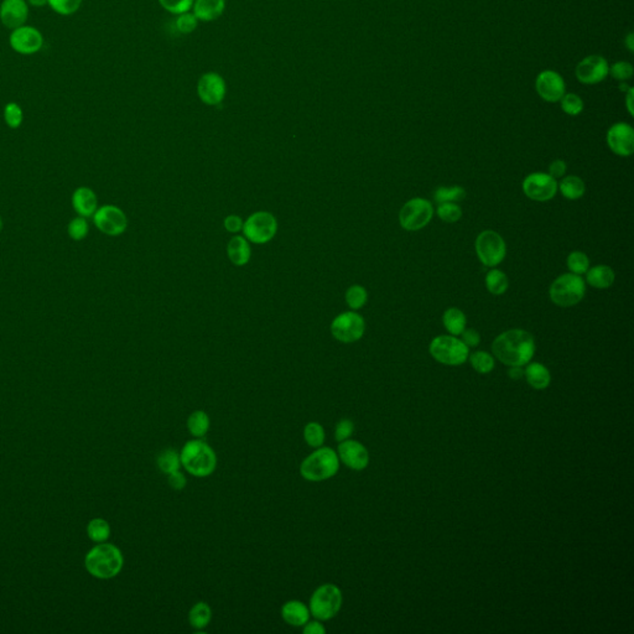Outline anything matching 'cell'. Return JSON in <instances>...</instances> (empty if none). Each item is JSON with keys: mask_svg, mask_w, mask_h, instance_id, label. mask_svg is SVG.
Returning <instances> with one entry per match:
<instances>
[{"mask_svg": "<svg viewBox=\"0 0 634 634\" xmlns=\"http://www.w3.org/2000/svg\"><path fill=\"white\" fill-rule=\"evenodd\" d=\"M304 439L311 448H321L325 443V430L319 422H309L304 429Z\"/></svg>", "mask_w": 634, "mask_h": 634, "instance_id": "cell-35", "label": "cell"}, {"mask_svg": "<svg viewBox=\"0 0 634 634\" xmlns=\"http://www.w3.org/2000/svg\"><path fill=\"white\" fill-rule=\"evenodd\" d=\"M469 361H471L474 371L478 373H490L495 368V359L487 352H474V354L469 357Z\"/></svg>", "mask_w": 634, "mask_h": 634, "instance_id": "cell-36", "label": "cell"}, {"mask_svg": "<svg viewBox=\"0 0 634 634\" xmlns=\"http://www.w3.org/2000/svg\"><path fill=\"white\" fill-rule=\"evenodd\" d=\"M430 353L437 362L446 366H461L469 358V347L455 336H439L430 345Z\"/></svg>", "mask_w": 634, "mask_h": 634, "instance_id": "cell-7", "label": "cell"}, {"mask_svg": "<svg viewBox=\"0 0 634 634\" xmlns=\"http://www.w3.org/2000/svg\"><path fill=\"white\" fill-rule=\"evenodd\" d=\"M277 219L269 212H256L243 224L245 238L256 244H264L277 233Z\"/></svg>", "mask_w": 634, "mask_h": 634, "instance_id": "cell-10", "label": "cell"}, {"mask_svg": "<svg viewBox=\"0 0 634 634\" xmlns=\"http://www.w3.org/2000/svg\"><path fill=\"white\" fill-rule=\"evenodd\" d=\"M559 187L563 196L567 200L581 198L586 191L585 182L577 176H566L565 179H563V181L560 182Z\"/></svg>", "mask_w": 634, "mask_h": 634, "instance_id": "cell-29", "label": "cell"}, {"mask_svg": "<svg viewBox=\"0 0 634 634\" xmlns=\"http://www.w3.org/2000/svg\"><path fill=\"white\" fill-rule=\"evenodd\" d=\"M304 633L305 634H325L326 629L322 624L319 622V619L317 621H314V622H308V623L304 626Z\"/></svg>", "mask_w": 634, "mask_h": 634, "instance_id": "cell-52", "label": "cell"}, {"mask_svg": "<svg viewBox=\"0 0 634 634\" xmlns=\"http://www.w3.org/2000/svg\"><path fill=\"white\" fill-rule=\"evenodd\" d=\"M434 216L432 203L424 198H413L400 209L399 221L406 230H422L430 223Z\"/></svg>", "mask_w": 634, "mask_h": 634, "instance_id": "cell-9", "label": "cell"}, {"mask_svg": "<svg viewBox=\"0 0 634 634\" xmlns=\"http://www.w3.org/2000/svg\"><path fill=\"white\" fill-rule=\"evenodd\" d=\"M460 336H462V340H461V341L464 342V345L467 347H476L480 345V333L476 330H472V329H467V330H466V329H464V332H462Z\"/></svg>", "mask_w": 634, "mask_h": 634, "instance_id": "cell-48", "label": "cell"}, {"mask_svg": "<svg viewBox=\"0 0 634 634\" xmlns=\"http://www.w3.org/2000/svg\"><path fill=\"white\" fill-rule=\"evenodd\" d=\"M342 592L336 585L325 584L315 590L310 598V613L319 621L333 619L342 607Z\"/></svg>", "mask_w": 634, "mask_h": 634, "instance_id": "cell-5", "label": "cell"}, {"mask_svg": "<svg viewBox=\"0 0 634 634\" xmlns=\"http://www.w3.org/2000/svg\"><path fill=\"white\" fill-rule=\"evenodd\" d=\"M608 75L619 82L630 80L633 76V66L627 61H619L609 67Z\"/></svg>", "mask_w": 634, "mask_h": 634, "instance_id": "cell-44", "label": "cell"}, {"mask_svg": "<svg viewBox=\"0 0 634 634\" xmlns=\"http://www.w3.org/2000/svg\"><path fill=\"white\" fill-rule=\"evenodd\" d=\"M508 375L511 377L512 379H522L523 375H524V371H523L522 367H511V369L508 371Z\"/></svg>", "mask_w": 634, "mask_h": 634, "instance_id": "cell-54", "label": "cell"}, {"mask_svg": "<svg viewBox=\"0 0 634 634\" xmlns=\"http://www.w3.org/2000/svg\"><path fill=\"white\" fill-rule=\"evenodd\" d=\"M477 256L485 267H497L506 258V242L495 230H483L476 240Z\"/></svg>", "mask_w": 634, "mask_h": 634, "instance_id": "cell-8", "label": "cell"}, {"mask_svg": "<svg viewBox=\"0 0 634 634\" xmlns=\"http://www.w3.org/2000/svg\"><path fill=\"white\" fill-rule=\"evenodd\" d=\"M227 251L230 261L238 267L245 266L251 259V245L248 240L240 235H235L230 240Z\"/></svg>", "mask_w": 634, "mask_h": 634, "instance_id": "cell-24", "label": "cell"}, {"mask_svg": "<svg viewBox=\"0 0 634 634\" xmlns=\"http://www.w3.org/2000/svg\"><path fill=\"white\" fill-rule=\"evenodd\" d=\"M466 198V191L462 187H440L435 191L434 198L437 203L460 202Z\"/></svg>", "mask_w": 634, "mask_h": 634, "instance_id": "cell-34", "label": "cell"}, {"mask_svg": "<svg viewBox=\"0 0 634 634\" xmlns=\"http://www.w3.org/2000/svg\"><path fill=\"white\" fill-rule=\"evenodd\" d=\"M4 120L6 125L11 129H18L22 124L24 120V113L22 109L15 102L8 103L4 107Z\"/></svg>", "mask_w": 634, "mask_h": 634, "instance_id": "cell-39", "label": "cell"}, {"mask_svg": "<svg viewBox=\"0 0 634 634\" xmlns=\"http://www.w3.org/2000/svg\"><path fill=\"white\" fill-rule=\"evenodd\" d=\"M609 149L619 156H630L634 151V130L627 123H616L607 132Z\"/></svg>", "mask_w": 634, "mask_h": 634, "instance_id": "cell-17", "label": "cell"}, {"mask_svg": "<svg viewBox=\"0 0 634 634\" xmlns=\"http://www.w3.org/2000/svg\"><path fill=\"white\" fill-rule=\"evenodd\" d=\"M607 60L600 55H590L581 60L575 69L576 78L584 85H597L608 76Z\"/></svg>", "mask_w": 634, "mask_h": 634, "instance_id": "cell-15", "label": "cell"}, {"mask_svg": "<svg viewBox=\"0 0 634 634\" xmlns=\"http://www.w3.org/2000/svg\"><path fill=\"white\" fill-rule=\"evenodd\" d=\"M9 43L18 54L34 55L43 48V36L36 27L22 25L11 32Z\"/></svg>", "mask_w": 634, "mask_h": 634, "instance_id": "cell-14", "label": "cell"}, {"mask_svg": "<svg viewBox=\"0 0 634 634\" xmlns=\"http://www.w3.org/2000/svg\"><path fill=\"white\" fill-rule=\"evenodd\" d=\"M243 221L238 216H228L224 219V228L230 233H238L243 230Z\"/></svg>", "mask_w": 634, "mask_h": 634, "instance_id": "cell-50", "label": "cell"}, {"mask_svg": "<svg viewBox=\"0 0 634 634\" xmlns=\"http://www.w3.org/2000/svg\"><path fill=\"white\" fill-rule=\"evenodd\" d=\"M492 351L503 364L523 367L533 358L535 341L527 331L509 330L497 337L492 345Z\"/></svg>", "mask_w": 634, "mask_h": 634, "instance_id": "cell-1", "label": "cell"}, {"mask_svg": "<svg viewBox=\"0 0 634 634\" xmlns=\"http://www.w3.org/2000/svg\"><path fill=\"white\" fill-rule=\"evenodd\" d=\"M224 0H196L193 4V15L203 22H211L222 15Z\"/></svg>", "mask_w": 634, "mask_h": 634, "instance_id": "cell-23", "label": "cell"}, {"mask_svg": "<svg viewBox=\"0 0 634 634\" xmlns=\"http://www.w3.org/2000/svg\"><path fill=\"white\" fill-rule=\"evenodd\" d=\"M566 163L563 160H555L551 163V165L549 167V175L553 176L554 179H558V177H563V176L565 175L566 172Z\"/></svg>", "mask_w": 634, "mask_h": 634, "instance_id": "cell-51", "label": "cell"}, {"mask_svg": "<svg viewBox=\"0 0 634 634\" xmlns=\"http://www.w3.org/2000/svg\"><path fill=\"white\" fill-rule=\"evenodd\" d=\"M88 230H90V226H88L87 219L81 217V216L72 219L69 223V227H67V233H69V238L76 240V242L85 240V237L88 235Z\"/></svg>", "mask_w": 634, "mask_h": 634, "instance_id": "cell-43", "label": "cell"}, {"mask_svg": "<svg viewBox=\"0 0 634 634\" xmlns=\"http://www.w3.org/2000/svg\"><path fill=\"white\" fill-rule=\"evenodd\" d=\"M29 18V4L27 0H4L0 6V20L8 29L25 25Z\"/></svg>", "mask_w": 634, "mask_h": 634, "instance_id": "cell-20", "label": "cell"}, {"mask_svg": "<svg viewBox=\"0 0 634 634\" xmlns=\"http://www.w3.org/2000/svg\"><path fill=\"white\" fill-rule=\"evenodd\" d=\"M124 558L116 545L99 543L85 558V570L99 580L113 579L122 571Z\"/></svg>", "mask_w": 634, "mask_h": 634, "instance_id": "cell-2", "label": "cell"}, {"mask_svg": "<svg viewBox=\"0 0 634 634\" xmlns=\"http://www.w3.org/2000/svg\"><path fill=\"white\" fill-rule=\"evenodd\" d=\"M524 374H525L528 383L530 384L534 390H545L549 387L550 380H551L550 372L548 371V368L543 366L542 363L529 364L525 368Z\"/></svg>", "mask_w": 634, "mask_h": 634, "instance_id": "cell-25", "label": "cell"}, {"mask_svg": "<svg viewBox=\"0 0 634 634\" xmlns=\"http://www.w3.org/2000/svg\"><path fill=\"white\" fill-rule=\"evenodd\" d=\"M614 272L607 266H597L586 272L587 283L596 289H607L614 283Z\"/></svg>", "mask_w": 634, "mask_h": 634, "instance_id": "cell-26", "label": "cell"}, {"mask_svg": "<svg viewBox=\"0 0 634 634\" xmlns=\"http://www.w3.org/2000/svg\"><path fill=\"white\" fill-rule=\"evenodd\" d=\"M184 469L195 477H207L217 466V456L214 448L202 440H191L185 443L180 453Z\"/></svg>", "mask_w": 634, "mask_h": 634, "instance_id": "cell-3", "label": "cell"}, {"mask_svg": "<svg viewBox=\"0 0 634 634\" xmlns=\"http://www.w3.org/2000/svg\"><path fill=\"white\" fill-rule=\"evenodd\" d=\"M508 277L499 269H492L485 277V287L493 295H503L508 290Z\"/></svg>", "mask_w": 634, "mask_h": 634, "instance_id": "cell-32", "label": "cell"}, {"mask_svg": "<svg viewBox=\"0 0 634 634\" xmlns=\"http://www.w3.org/2000/svg\"><path fill=\"white\" fill-rule=\"evenodd\" d=\"M161 6L165 8L166 11L174 13V14H185L190 11L193 0H159Z\"/></svg>", "mask_w": 634, "mask_h": 634, "instance_id": "cell-45", "label": "cell"}, {"mask_svg": "<svg viewBox=\"0 0 634 634\" xmlns=\"http://www.w3.org/2000/svg\"><path fill=\"white\" fill-rule=\"evenodd\" d=\"M353 430H354V425H353V422L351 420L343 419V420L340 421L337 424L336 432H335L337 441L342 443L345 440H348V437L353 434Z\"/></svg>", "mask_w": 634, "mask_h": 634, "instance_id": "cell-47", "label": "cell"}, {"mask_svg": "<svg viewBox=\"0 0 634 634\" xmlns=\"http://www.w3.org/2000/svg\"><path fill=\"white\" fill-rule=\"evenodd\" d=\"M368 294L367 290L361 287V285H353L347 290L346 301L347 305L353 310H358L363 308L367 303Z\"/></svg>", "mask_w": 634, "mask_h": 634, "instance_id": "cell-40", "label": "cell"}, {"mask_svg": "<svg viewBox=\"0 0 634 634\" xmlns=\"http://www.w3.org/2000/svg\"><path fill=\"white\" fill-rule=\"evenodd\" d=\"M561 103V109L569 114V116H579L584 111V101L581 99V97L575 93H565L564 97L560 99Z\"/></svg>", "mask_w": 634, "mask_h": 634, "instance_id": "cell-41", "label": "cell"}, {"mask_svg": "<svg viewBox=\"0 0 634 634\" xmlns=\"http://www.w3.org/2000/svg\"><path fill=\"white\" fill-rule=\"evenodd\" d=\"M71 201L76 214L85 219L93 217V214H96L98 209V198L95 191L90 187L81 186L76 188L75 192L72 193Z\"/></svg>", "mask_w": 634, "mask_h": 634, "instance_id": "cell-21", "label": "cell"}, {"mask_svg": "<svg viewBox=\"0 0 634 634\" xmlns=\"http://www.w3.org/2000/svg\"><path fill=\"white\" fill-rule=\"evenodd\" d=\"M466 321L467 320L464 312L456 308L446 310L443 314V326L453 336H460L464 332L466 329Z\"/></svg>", "mask_w": 634, "mask_h": 634, "instance_id": "cell-27", "label": "cell"}, {"mask_svg": "<svg viewBox=\"0 0 634 634\" xmlns=\"http://www.w3.org/2000/svg\"><path fill=\"white\" fill-rule=\"evenodd\" d=\"M158 466L164 474H170L171 472H175L181 467L180 455L176 453L175 450L171 448L165 450L158 457Z\"/></svg>", "mask_w": 634, "mask_h": 634, "instance_id": "cell-33", "label": "cell"}, {"mask_svg": "<svg viewBox=\"0 0 634 634\" xmlns=\"http://www.w3.org/2000/svg\"><path fill=\"white\" fill-rule=\"evenodd\" d=\"M535 90L542 99L549 103L560 102L566 92L565 81L553 69H545L535 80Z\"/></svg>", "mask_w": 634, "mask_h": 634, "instance_id": "cell-16", "label": "cell"}, {"mask_svg": "<svg viewBox=\"0 0 634 634\" xmlns=\"http://www.w3.org/2000/svg\"><path fill=\"white\" fill-rule=\"evenodd\" d=\"M198 25V18L193 14H181L176 19L175 27L177 32L181 34H188L193 32Z\"/></svg>", "mask_w": 634, "mask_h": 634, "instance_id": "cell-46", "label": "cell"}, {"mask_svg": "<svg viewBox=\"0 0 634 634\" xmlns=\"http://www.w3.org/2000/svg\"><path fill=\"white\" fill-rule=\"evenodd\" d=\"M169 483H170L171 488H174V490H184L186 485V477L180 472V469H177L175 472H171L169 474Z\"/></svg>", "mask_w": 634, "mask_h": 634, "instance_id": "cell-49", "label": "cell"}, {"mask_svg": "<svg viewBox=\"0 0 634 634\" xmlns=\"http://www.w3.org/2000/svg\"><path fill=\"white\" fill-rule=\"evenodd\" d=\"M624 43H626V46L628 48L629 51L630 53H633L634 51V34L633 32H629L628 35H627V38L624 40Z\"/></svg>", "mask_w": 634, "mask_h": 634, "instance_id": "cell-55", "label": "cell"}, {"mask_svg": "<svg viewBox=\"0 0 634 634\" xmlns=\"http://www.w3.org/2000/svg\"><path fill=\"white\" fill-rule=\"evenodd\" d=\"M588 267H590V261L585 253L579 251H571L567 256V268L570 269L572 274L582 275L588 270Z\"/></svg>", "mask_w": 634, "mask_h": 634, "instance_id": "cell-37", "label": "cell"}, {"mask_svg": "<svg viewBox=\"0 0 634 634\" xmlns=\"http://www.w3.org/2000/svg\"><path fill=\"white\" fill-rule=\"evenodd\" d=\"M209 424H211L209 416L202 411L192 413L191 415L188 416V420H187L188 432H190L192 436L198 437V439L205 436L207 434Z\"/></svg>", "mask_w": 634, "mask_h": 634, "instance_id": "cell-31", "label": "cell"}, {"mask_svg": "<svg viewBox=\"0 0 634 634\" xmlns=\"http://www.w3.org/2000/svg\"><path fill=\"white\" fill-rule=\"evenodd\" d=\"M586 285L580 275L572 273L558 277L550 287V298L555 305L570 308L577 305L585 296Z\"/></svg>", "mask_w": 634, "mask_h": 634, "instance_id": "cell-6", "label": "cell"}, {"mask_svg": "<svg viewBox=\"0 0 634 634\" xmlns=\"http://www.w3.org/2000/svg\"><path fill=\"white\" fill-rule=\"evenodd\" d=\"M27 4L35 6V8H43L48 6V0H27Z\"/></svg>", "mask_w": 634, "mask_h": 634, "instance_id": "cell-56", "label": "cell"}, {"mask_svg": "<svg viewBox=\"0 0 634 634\" xmlns=\"http://www.w3.org/2000/svg\"><path fill=\"white\" fill-rule=\"evenodd\" d=\"M93 222L102 233L109 237L123 235L128 227V219L120 208L113 205L98 207L93 214Z\"/></svg>", "mask_w": 634, "mask_h": 634, "instance_id": "cell-12", "label": "cell"}, {"mask_svg": "<svg viewBox=\"0 0 634 634\" xmlns=\"http://www.w3.org/2000/svg\"><path fill=\"white\" fill-rule=\"evenodd\" d=\"M87 535L95 543H106L111 537L109 523L102 518H95L87 525Z\"/></svg>", "mask_w": 634, "mask_h": 634, "instance_id": "cell-30", "label": "cell"}, {"mask_svg": "<svg viewBox=\"0 0 634 634\" xmlns=\"http://www.w3.org/2000/svg\"><path fill=\"white\" fill-rule=\"evenodd\" d=\"M366 324L362 316L357 312H343L332 321L331 332L337 341L353 343L361 340L364 333Z\"/></svg>", "mask_w": 634, "mask_h": 634, "instance_id": "cell-11", "label": "cell"}, {"mask_svg": "<svg viewBox=\"0 0 634 634\" xmlns=\"http://www.w3.org/2000/svg\"><path fill=\"white\" fill-rule=\"evenodd\" d=\"M212 619V609L206 602H198L191 608L188 613V621L192 628L203 629L207 627Z\"/></svg>", "mask_w": 634, "mask_h": 634, "instance_id": "cell-28", "label": "cell"}, {"mask_svg": "<svg viewBox=\"0 0 634 634\" xmlns=\"http://www.w3.org/2000/svg\"><path fill=\"white\" fill-rule=\"evenodd\" d=\"M3 230V219L0 217V230Z\"/></svg>", "mask_w": 634, "mask_h": 634, "instance_id": "cell-57", "label": "cell"}, {"mask_svg": "<svg viewBox=\"0 0 634 634\" xmlns=\"http://www.w3.org/2000/svg\"><path fill=\"white\" fill-rule=\"evenodd\" d=\"M633 97H634V88L632 87H629L628 91H627V97H626V106H627V109H628L629 114L630 116H633Z\"/></svg>", "mask_w": 634, "mask_h": 634, "instance_id": "cell-53", "label": "cell"}, {"mask_svg": "<svg viewBox=\"0 0 634 634\" xmlns=\"http://www.w3.org/2000/svg\"><path fill=\"white\" fill-rule=\"evenodd\" d=\"M437 216L446 223H455L462 217V209L455 202L439 203Z\"/></svg>", "mask_w": 634, "mask_h": 634, "instance_id": "cell-38", "label": "cell"}, {"mask_svg": "<svg viewBox=\"0 0 634 634\" xmlns=\"http://www.w3.org/2000/svg\"><path fill=\"white\" fill-rule=\"evenodd\" d=\"M48 6L60 15H72L80 9L82 0H48Z\"/></svg>", "mask_w": 634, "mask_h": 634, "instance_id": "cell-42", "label": "cell"}, {"mask_svg": "<svg viewBox=\"0 0 634 634\" xmlns=\"http://www.w3.org/2000/svg\"><path fill=\"white\" fill-rule=\"evenodd\" d=\"M340 469V459L336 451L330 448H317L310 453L300 466V474L305 480L321 482L333 477Z\"/></svg>", "mask_w": 634, "mask_h": 634, "instance_id": "cell-4", "label": "cell"}, {"mask_svg": "<svg viewBox=\"0 0 634 634\" xmlns=\"http://www.w3.org/2000/svg\"><path fill=\"white\" fill-rule=\"evenodd\" d=\"M310 616L311 613L309 607H306L305 603L295 600L285 603L282 608V617L293 627H304L309 622Z\"/></svg>", "mask_w": 634, "mask_h": 634, "instance_id": "cell-22", "label": "cell"}, {"mask_svg": "<svg viewBox=\"0 0 634 634\" xmlns=\"http://www.w3.org/2000/svg\"><path fill=\"white\" fill-rule=\"evenodd\" d=\"M338 459L347 467L354 471H362L369 464V453L362 443L354 440H345L338 446Z\"/></svg>", "mask_w": 634, "mask_h": 634, "instance_id": "cell-18", "label": "cell"}, {"mask_svg": "<svg viewBox=\"0 0 634 634\" xmlns=\"http://www.w3.org/2000/svg\"><path fill=\"white\" fill-rule=\"evenodd\" d=\"M558 191L556 179L549 174L534 172L523 181V192L527 198L538 202H545L555 198Z\"/></svg>", "mask_w": 634, "mask_h": 634, "instance_id": "cell-13", "label": "cell"}, {"mask_svg": "<svg viewBox=\"0 0 634 634\" xmlns=\"http://www.w3.org/2000/svg\"><path fill=\"white\" fill-rule=\"evenodd\" d=\"M198 96L209 106H216L223 101L226 95V85L221 76L217 74H206L198 82Z\"/></svg>", "mask_w": 634, "mask_h": 634, "instance_id": "cell-19", "label": "cell"}]
</instances>
